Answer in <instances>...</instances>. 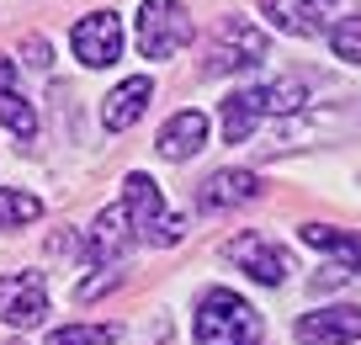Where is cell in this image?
<instances>
[{
	"instance_id": "1",
	"label": "cell",
	"mask_w": 361,
	"mask_h": 345,
	"mask_svg": "<svg viewBox=\"0 0 361 345\" xmlns=\"http://www.w3.org/2000/svg\"><path fill=\"white\" fill-rule=\"evenodd\" d=\"M298 107H308V85H303V80H271V85L234 90V96L224 101V111H218L224 144H245L266 117H276V111H298Z\"/></svg>"
},
{
	"instance_id": "2",
	"label": "cell",
	"mask_w": 361,
	"mask_h": 345,
	"mask_svg": "<svg viewBox=\"0 0 361 345\" xmlns=\"http://www.w3.org/2000/svg\"><path fill=\"white\" fill-rule=\"evenodd\" d=\"M197 345H260L266 319L255 313V303H245L228 287H207L197 298V319H192Z\"/></svg>"
},
{
	"instance_id": "3",
	"label": "cell",
	"mask_w": 361,
	"mask_h": 345,
	"mask_svg": "<svg viewBox=\"0 0 361 345\" xmlns=\"http://www.w3.org/2000/svg\"><path fill=\"white\" fill-rule=\"evenodd\" d=\"M123 212H128V223H133L138 245H159L165 250V245H180V239H186V218L165 207L159 186L144 176V170H133V176L123 181Z\"/></svg>"
},
{
	"instance_id": "4",
	"label": "cell",
	"mask_w": 361,
	"mask_h": 345,
	"mask_svg": "<svg viewBox=\"0 0 361 345\" xmlns=\"http://www.w3.org/2000/svg\"><path fill=\"white\" fill-rule=\"evenodd\" d=\"M266 54H271V37L260 32L250 16H224L218 32L207 37L202 75H245V69H260Z\"/></svg>"
},
{
	"instance_id": "5",
	"label": "cell",
	"mask_w": 361,
	"mask_h": 345,
	"mask_svg": "<svg viewBox=\"0 0 361 345\" xmlns=\"http://www.w3.org/2000/svg\"><path fill=\"white\" fill-rule=\"evenodd\" d=\"M192 37H197V27H192V11L180 0H144L138 6L133 43H138L144 59H176Z\"/></svg>"
},
{
	"instance_id": "6",
	"label": "cell",
	"mask_w": 361,
	"mask_h": 345,
	"mask_svg": "<svg viewBox=\"0 0 361 345\" xmlns=\"http://www.w3.org/2000/svg\"><path fill=\"white\" fill-rule=\"evenodd\" d=\"M69 48H75V59L85 69H106L123 59V16L117 11H90L75 22V32H69Z\"/></svg>"
},
{
	"instance_id": "7",
	"label": "cell",
	"mask_w": 361,
	"mask_h": 345,
	"mask_svg": "<svg viewBox=\"0 0 361 345\" xmlns=\"http://www.w3.org/2000/svg\"><path fill=\"white\" fill-rule=\"evenodd\" d=\"M224 260H228V266H239L250 282H266V287H282L287 271H293L287 250H276L266 234H255V229H250V234H234V239H228V245H224Z\"/></svg>"
},
{
	"instance_id": "8",
	"label": "cell",
	"mask_w": 361,
	"mask_h": 345,
	"mask_svg": "<svg viewBox=\"0 0 361 345\" xmlns=\"http://www.w3.org/2000/svg\"><path fill=\"white\" fill-rule=\"evenodd\" d=\"M43 313H48L43 271H11V277H0V324L32 329V324H43Z\"/></svg>"
},
{
	"instance_id": "9",
	"label": "cell",
	"mask_w": 361,
	"mask_h": 345,
	"mask_svg": "<svg viewBox=\"0 0 361 345\" xmlns=\"http://www.w3.org/2000/svg\"><path fill=\"white\" fill-rule=\"evenodd\" d=\"M133 245H138V234H133V223H128L123 202L106 207V212H96V223L85 229V260H90V266H102V271L117 266Z\"/></svg>"
},
{
	"instance_id": "10",
	"label": "cell",
	"mask_w": 361,
	"mask_h": 345,
	"mask_svg": "<svg viewBox=\"0 0 361 345\" xmlns=\"http://www.w3.org/2000/svg\"><path fill=\"white\" fill-rule=\"evenodd\" d=\"M335 11L340 0H260V16L287 37H319Z\"/></svg>"
},
{
	"instance_id": "11",
	"label": "cell",
	"mask_w": 361,
	"mask_h": 345,
	"mask_svg": "<svg viewBox=\"0 0 361 345\" xmlns=\"http://www.w3.org/2000/svg\"><path fill=\"white\" fill-rule=\"evenodd\" d=\"M298 340L303 345H350L361 340V308L356 303H329L298 319Z\"/></svg>"
},
{
	"instance_id": "12",
	"label": "cell",
	"mask_w": 361,
	"mask_h": 345,
	"mask_svg": "<svg viewBox=\"0 0 361 345\" xmlns=\"http://www.w3.org/2000/svg\"><path fill=\"white\" fill-rule=\"evenodd\" d=\"M260 197V176L255 170H213V176L197 186V207L202 212H228L245 207V202Z\"/></svg>"
},
{
	"instance_id": "13",
	"label": "cell",
	"mask_w": 361,
	"mask_h": 345,
	"mask_svg": "<svg viewBox=\"0 0 361 345\" xmlns=\"http://www.w3.org/2000/svg\"><path fill=\"white\" fill-rule=\"evenodd\" d=\"M202 144H207V117L202 111H176L165 128H159V138H154V149H159V159H170V165H180V159H192V155H202Z\"/></svg>"
},
{
	"instance_id": "14",
	"label": "cell",
	"mask_w": 361,
	"mask_h": 345,
	"mask_svg": "<svg viewBox=\"0 0 361 345\" xmlns=\"http://www.w3.org/2000/svg\"><path fill=\"white\" fill-rule=\"evenodd\" d=\"M0 128H11L22 144L37 138V111H32V101L16 90V59H6V54H0Z\"/></svg>"
},
{
	"instance_id": "15",
	"label": "cell",
	"mask_w": 361,
	"mask_h": 345,
	"mask_svg": "<svg viewBox=\"0 0 361 345\" xmlns=\"http://www.w3.org/2000/svg\"><path fill=\"white\" fill-rule=\"evenodd\" d=\"M149 96H154V80L149 75H133V80H123V85L106 96V107H102V123H106V133H128V128L144 117V107H149Z\"/></svg>"
},
{
	"instance_id": "16",
	"label": "cell",
	"mask_w": 361,
	"mask_h": 345,
	"mask_svg": "<svg viewBox=\"0 0 361 345\" xmlns=\"http://www.w3.org/2000/svg\"><path fill=\"white\" fill-rule=\"evenodd\" d=\"M298 239L314 250H329V255L345 260V271H361V229H329V223H303Z\"/></svg>"
},
{
	"instance_id": "17",
	"label": "cell",
	"mask_w": 361,
	"mask_h": 345,
	"mask_svg": "<svg viewBox=\"0 0 361 345\" xmlns=\"http://www.w3.org/2000/svg\"><path fill=\"white\" fill-rule=\"evenodd\" d=\"M43 218V202L32 191H16V186H0V229H22V223Z\"/></svg>"
},
{
	"instance_id": "18",
	"label": "cell",
	"mask_w": 361,
	"mask_h": 345,
	"mask_svg": "<svg viewBox=\"0 0 361 345\" xmlns=\"http://www.w3.org/2000/svg\"><path fill=\"white\" fill-rule=\"evenodd\" d=\"M112 340H117L112 324H64L48 334V345H112Z\"/></svg>"
},
{
	"instance_id": "19",
	"label": "cell",
	"mask_w": 361,
	"mask_h": 345,
	"mask_svg": "<svg viewBox=\"0 0 361 345\" xmlns=\"http://www.w3.org/2000/svg\"><path fill=\"white\" fill-rule=\"evenodd\" d=\"M329 48H335V59L361 64V16H340V22L329 27Z\"/></svg>"
},
{
	"instance_id": "20",
	"label": "cell",
	"mask_w": 361,
	"mask_h": 345,
	"mask_svg": "<svg viewBox=\"0 0 361 345\" xmlns=\"http://www.w3.org/2000/svg\"><path fill=\"white\" fill-rule=\"evenodd\" d=\"M117 282H123V277H117V271H102V277L80 282V287H75V298H80V303H96V298H102V292H112Z\"/></svg>"
},
{
	"instance_id": "21",
	"label": "cell",
	"mask_w": 361,
	"mask_h": 345,
	"mask_svg": "<svg viewBox=\"0 0 361 345\" xmlns=\"http://www.w3.org/2000/svg\"><path fill=\"white\" fill-rule=\"evenodd\" d=\"M22 54H27V64H32V69H48V64H54V48H48L43 37H27Z\"/></svg>"
}]
</instances>
